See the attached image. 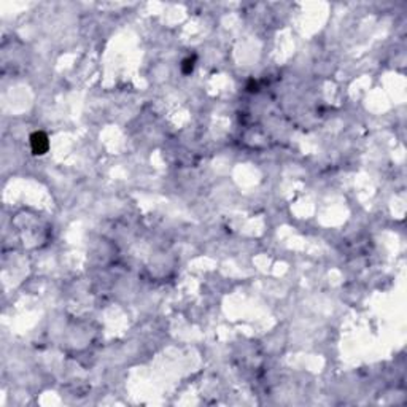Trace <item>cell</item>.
I'll use <instances>...</instances> for the list:
<instances>
[{
  "label": "cell",
  "mask_w": 407,
  "mask_h": 407,
  "mask_svg": "<svg viewBox=\"0 0 407 407\" xmlns=\"http://www.w3.org/2000/svg\"><path fill=\"white\" fill-rule=\"evenodd\" d=\"M30 145H32V151L35 155H43L48 150V139L43 132H35L34 135L30 137Z\"/></svg>",
  "instance_id": "obj_1"
}]
</instances>
